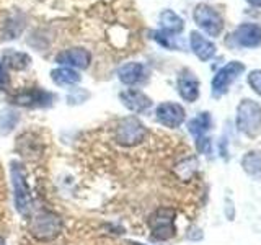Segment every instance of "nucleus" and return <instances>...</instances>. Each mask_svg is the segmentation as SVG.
Returning a JSON list of instances; mask_svg holds the SVG:
<instances>
[{"label":"nucleus","mask_w":261,"mask_h":245,"mask_svg":"<svg viewBox=\"0 0 261 245\" xmlns=\"http://www.w3.org/2000/svg\"><path fill=\"white\" fill-rule=\"evenodd\" d=\"M113 141L116 145L121 147H137L144 144L149 139L150 133L149 129L144 126V122L136 116H127L119 119L116 125L113 126Z\"/></svg>","instance_id":"1"},{"label":"nucleus","mask_w":261,"mask_h":245,"mask_svg":"<svg viewBox=\"0 0 261 245\" xmlns=\"http://www.w3.org/2000/svg\"><path fill=\"white\" fill-rule=\"evenodd\" d=\"M10 177H12V185L15 193V206L20 211L21 216L30 217L35 200H33V193L27 182V174H24V168L20 162H12Z\"/></svg>","instance_id":"2"},{"label":"nucleus","mask_w":261,"mask_h":245,"mask_svg":"<svg viewBox=\"0 0 261 245\" xmlns=\"http://www.w3.org/2000/svg\"><path fill=\"white\" fill-rule=\"evenodd\" d=\"M237 128L248 137H256L261 133V106L245 98L237 106Z\"/></svg>","instance_id":"3"},{"label":"nucleus","mask_w":261,"mask_h":245,"mask_svg":"<svg viewBox=\"0 0 261 245\" xmlns=\"http://www.w3.org/2000/svg\"><path fill=\"white\" fill-rule=\"evenodd\" d=\"M30 232L38 242H53L62 232V220L53 212L43 211L33 217Z\"/></svg>","instance_id":"4"},{"label":"nucleus","mask_w":261,"mask_h":245,"mask_svg":"<svg viewBox=\"0 0 261 245\" xmlns=\"http://www.w3.org/2000/svg\"><path fill=\"white\" fill-rule=\"evenodd\" d=\"M175 217H176V211L170 206H160L155 209L149 219L152 239L153 240H168L171 237H175V234H176Z\"/></svg>","instance_id":"5"},{"label":"nucleus","mask_w":261,"mask_h":245,"mask_svg":"<svg viewBox=\"0 0 261 245\" xmlns=\"http://www.w3.org/2000/svg\"><path fill=\"white\" fill-rule=\"evenodd\" d=\"M194 23L206 33L207 36L217 38L224 30V18L214 7L207 4H199L193 12Z\"/></svg>","instance_id":"6"},{"label":"nucleus","mask_w":261,"mask_h":245,"mask_svg":"<svg viewBox=\"0 0 261 245\" xmlns=\"http://www.w3.org/2000/svg\"><path fill=\"white\" fill-rule=\"evenodd\" d=\"M243 72H245V65L240 61H232L225 64L224 67L216 74L214 79H212V95L217 98L225 95L228 92V88H230V85Z\"/></svg>","instance_id":"7"},{"label":"nucleus","mask_w":261,"mask_h":245,"mask_svg":"<svg viewBox=\"0 0 261 245\" xmlns=\"http://www.w3.org/2000/svg\"><path fill=\"white\" fill-rule=\"evenodd\" d=\"M155 116H157V121L162 126L175 129L183 125V121L186 118V111L181 105L178 103H171V102H165L160 103L155 110Z\"/></svg>","instance_id":"8"},{"label":"nucleus","mask_w":261,"mask_h":245,"mask_svg":"<svg viewBox=\"0 0 261 245\" xmlns=\"http://www.w3.org/2000/svg\"><path fill=\"white\" fill-rule=\"evenodd\" d=\"M232 38L242 47H258L261 46V27L255 23H242L233 31Z\"/></svg>","instance_id":"9"},{"label":"nucleus","mask_w":261,"mask_h":245,"mask_svg":"<svg viewBox=\"0 0 261 245\" xmlns=\"http://www.w3.org/2000/svg\"><path fill=\"white\" fill-rule=\"evenodd\" d=\"M56 61L57 64L65 65V67L70 69H87L90 65V61H92V56L84 47H73L57 54Z\"/></svg>","instance_id":"10"},{"label":"nucleus","mask_w":261,"mask_h":245,"mask_svg":"<svg viewBox=\"0 0 261 245\" xmlns=\"http://www.w3.org/2000/svg\"><path fill=\"white\" fill-rule=\"evenodd\" d=\"M176 85H178V93H179V96L183 98V100L190 102V103L198 100V96H199V80L191 70L185 69L181 74H179Z\"/></svg>","instance_id":"11"},{"label":"nucleus","mask_w":261,"mask_h":245,"mask_svg":"<svg viewBox=\"0 0 261 245\" xmlns=\"http://www.w3.org/2000/svg\"><path fill=\"white\" fill-rule=\"evenodd\" d=\"M51 100H53V93L44 92V90L39 88H31L23 93H15L12 96V102L21 106H46L51 105Z\"/></svg>","instance_id":"12"},{"label":"nucleus","mask_w":261,"mask_h":245,"mask_svg":"<svg viewBox=\"0 0 261 245\" xmlns=\"http://www.w3.org/2000/svg\"><path fill=\"white\" fill-rule=\"evenodd\" d=\"M119 98L122 105L134 113H144L145 110H149L152 106L150 98L145 93L139 92V90H124V92L119 93Z\"/></svg>","instance_id":"13"},{"label":"nucleus","mask_w":261,"mask_h":245,"mask_svg":"<svg viewBox=\"0 0 261 245\" xmlns=\"http://www.w3.org/2000/svg\"><path fill=\"white\" fill-rule=\"evenodd\" d=\"M190 44H191V49L193 53L198 56V59H201L202 62H206L209 59H212L216 54V44L209 41L207 38H204L201 33L198 31H191L190 35Z\"/></svg>","instance_id":"14"},{"label":"nucleus","mask_w":261,"mask_h":245,"mask_svg":"<svg viewBox=\"0 0 261 245\" xmlns=\"http://www.w3.org/2000/svg\"><path fill=\"white\" fill-rule=\"evenodd\" d=\"M145 69L139 62H126L118 69V77L124 85H136L144 79Z\"/></svg>","instance_id":"15"},{"label":"nucleus","mask_w":261,"mask_h":245,"mask_svg":"<svg viewBox=\"0 0 261 245\" xmlns=\"http://www.w3.org/2000/svg\"><path fill=\"white\" fill-rule=\"evenodd\" d=\"M8 220H10V212H8L7 208V190H5L2 168H0V245H7Z\"/></svg>","instance_id":"16"},{"label":"nucleus","mask_w":261,"mask_h":245,"mask_svg":"<svg viewBox=\"0 0 261 245\" xmlns=\"http://www.w3.org/2000/svg\"><path fill=\"white\" fill-rule=\"evenodd\" d=\"M160 27L165 35H179L185 30V21L173 10H163L160 13Z\"/></svg>","instance_id":"17"},{"label":"nucleus","mask_w":261,"mask_h":245,"mask_svg":"<svg viewBox=\"0 0 261 245\" xmlns=\"http://www.w3.org/2000/svg\"><path fill=\"white\" fill-rule=\"evenodd\" d=\"M4 62H5L7 67H10L13 70H24L30 65L31 59H30L28 54L8 49V51L4 53Z\"/></svg>","instance_id":"18"},{"label":"nucleus","mask_w":261,"mask_h":245,"mask_svg":"<svg viewBox=\"0 0 261 245\" xmlns=\"http://www.w3.org/2000/svg\"><path fill=\"white\" fill-rule=\"evenodd\" d=\"M51 79L54 80L56 85H73V84H79L82 80L80 74L75 69H70V67L54 69L51 72Z\"/></svg>","instance_id":"19"},{"label":"nucleus","mask_w":261,"mask_h":245,"mask_svg":"<svg viewBox=\"0 0 261 245\" xmlns=\"http://www.w3.org/2000/svg\"><path fill=\"white\" fill-rule=\"evenodd\" d=\"M211 128V114L209 113H201L198 114L196 118H193L190 122H188V129H190V133L199 139L204 136V133Z\"/></svg>","instance_id":"20"},{"label":"nucleus","mask_w":261,"mask_h":245,"mask_svg":"<svg viewBox=\"0 0 261 245\" xmlns=\"http://www.w3.org/2000/svg\"><path fill=\"white\" fill-rule=\"evenodd\" d=\"M243 168L253 177H261V152H250L243 157Z\"/></svg>","instance_id":"21"},{"label":"nucleus","mask_w":261,"mask_h":245,"mask_svg":"<svg viewBox=\"0 0 261 245\" xmlns=\"http://www.w3.org/2000/svg\"><path fill=\"white\" fill-rule=\"evenodd\" d=\"M18 122V116H16L15 111L10 110H5L0 113V133L7 134L15 128V125Z\"/></svg>","instance_id":"22"},{"label":"nucleus","mask_w":261,"mask_h":245,"mask_svg":"<svg viewBox=\"0 0 261 245\" xmlns=\"http://www.w3.org/2000/svg\"><path fill=\"white\" fill-rule=\"evenodd\" d=\"M247 82H248V85L251 87L253 92L261 96V70L259 69L251 70L247 76Z\"/></svg>","instance_id":"23"},{"label":"nucleus","mask_w":261,"mask_h":245,"mask_svg":"<svg viewBox=\"0 0 261 245\" xmlns=\"http://www.w3.org/2000/svg\"><path fill=\"white\" fill-rule=\"evenodd\" d=\"M8 74H7V70H5V67H4V64L0 62V90H7V87H8Z\"/></svg>","instance_id":"24"},{"label":"nucleus","mask_w":261,"mask_h":245,"mask_svg":"<svg viewBox=\"0 0 261 245\" xmlns=\"http://www.w3.org/2000/svg\"><path fill=\"white\" fill-rule=\"evenodd\" d=\"M248 4H251L253 7H261V0H247Z\"/></svg>","instance_id":"25"},{"label":"nucleus","mask_w":261,"mask_h":245,"mask_svg":"<svg viewBox=\"0 0 261 245\" xmlns=\"http://www.w3.org/2000/svg\"><path fill=\"white\" fill-rule=\"evenodd\" d=\"M96 245H121V243H114V242H108V240H100V243Z\"/></svg>","instance_id":"26"}]
</instances>
